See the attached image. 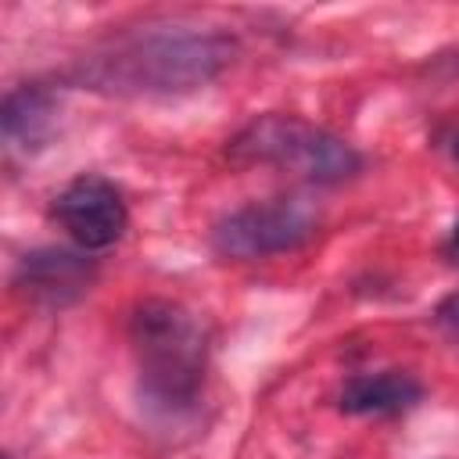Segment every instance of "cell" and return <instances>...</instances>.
Here are the masks:
<instances>
[{"mask_svg": "<svg viewBox=\"0 0 459 459\" xmlns=\"http://www.w3.org/2000/svg\"><path fill=\"white\" fill-rule=\"evenodd\" d=\"M57 100L47 86H18L7 93L4 111H0V129L4 140L18 151H39L54 129Z\"/></svg>", "mask_w": 459, "mask_h": 459, "instance_id": "8", "label": "cell"}, {"mask_svg": "<svg viewBox=\"0 0 459 459\" xmlns=\"http://www.w3.org/2000/svg\"><path fill=\"white\" fill-rule=\"evenodd\" d=\"M455 161H459V136H455Z\"/></svg>", "mask_w": 459, "mask_h": 459, "instance_id": "11", "label": "cell"}, {"mask_svg": "<svg viewBox=\"0 0 459 459\" xmlns=\"http://www.w3.org/2000/svg\"><path fill=\"white\" fill-rule=\"evenodd\" d=\"M437 323H441V330H445L452 341H459V290L448 294V298L437 305Z\"/></svg>", "mask_w": 459, "mask_h": 459, "instance_id": "9", "label": "cell"}, {"mask_svg": "<svg viewBox=\"0 0 459 459\" xmlns=\"http://www.w3.org/2000/svg\"><path fill=\"white\" fill-rule=\"evenodd\" d=\"M129 344L140 369V394L161 412H186L208 369V337L194 312L176 301L151 298L129 316Z\"/></svg>", "mask_w": 459, "mask_h": 459, "instance_id": "2", "label": "cell"}, {"mask_svg": "<svg viewBox=\"0 0 459 459\" xmlns=\"http://www.w3.org/2000/svg\"><path fill=\"white\" fill-rule=\"evenodd\" d=\"M319 230V212L305 197H273L222 215L212 247L222 258H269L301 247Z\"/></svg>", "mask_w": 459, "mask_h": 459, "instance_id": "4", "label": "cell"}, {"mask_svg": "<svg viewBox=\"0 0 459 459\" xmlns=\"http://www.w3.org/2000/svg\"><path fill=\"white\" fill-rule=\"evenodd\" d=\"M29 298L43 305H68L93 283V262L68 247H39L29 251L18 265L14 280Z\"/></svg>", "mask_w": 459, "mask_h": 459, "instance_id": "6", "label": "cell"}, {"mask_svg": "<svg viewBox=\"0 0 459 459\" xmlns=\"http://www.w3.org/2000/svg\"><path fill=\"white\" fill-rule=\"evenodd\" d=\"M233 61V39L194 25H158L79 65V82L118 97H179L208 86Z\"/></svg>", "mask_w": 459, "mask_h": 459, "instance_id": "1", "label": "cell"}, {"mask_svg": "<svg viewBox=\"0 0 459 459\" xmlns=\"http://www.w3.org/2000/svg\"><path fill=\"white\" fill-rule=\"evenodd\" d=\"M423 398V384L405 369L355 373L337 394V409L348 416H398Z\"/></svg>", "mask_w": 459, "mask_h": 459, "instance_id": "7", "label": "cell"}, {"mask_svg": "<svg viewBox=\"0 0 459 459\" xmlns=\"http://www.w3.org/2000/svg\"><path fill=\"white\" fill-rule=\"evenodd\" d=\"M54 219L82 251H104L118 244L129 226L126 201L104 176H75L54 197Z\"/></svg>", "mask_w": 459, "mask_h": 459, "instance_id": "5", "label": "cell"}, {"mask_svg": "<svg viewBox=\"0 0 459 459\" xmlns=\"http://www.w3.org/2000/svg\"><path fill=\"white\" fill-rule=\"evenodd\" d=\"M226 154L240 165H273L319 186L344 183L362 169V154L344 136L298 115H262L247 122L230 140Z\"/></svg>", "mask_w": 459, "mask_h": 459, "instance_id": "3", "label": "cell"}, {"mask_svg": "<svg viewBox=\"0 0 459 459\" xmlns=\"http://www.w3.org/2000/svg\"><path fill=\"white\" fill-rule=\"evenodd\" d=\"M445 251H448V258L459 265V222L452 226V233H448V247H445Z\"/></svg>", "mask_w": 459, "mask_h": 459, "instance_id": "10", "label": "cell"}]
</instances>
